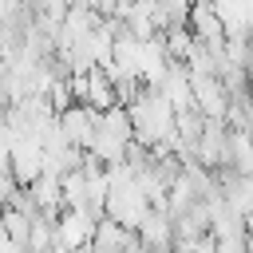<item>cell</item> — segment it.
Segmentation results:
<instances>
[{
  "mask_svg": "<svg viewBox=\"0 0 253 253\" xmlns=\"http://www.w3.org/2000/svg\"><path fill=\"white\" fill-rule=\"evenodd\" d=\"M59 130H63L67 142L87 150L95 142V130H99V111L87 107V103H71L67 111H59Z\"/></svg>",
  "mask_w": 253,
  "mask_h": 253,
  "instance_id": "3",
  "label": "cell"
},
{
  "mask_svg": "<svg viewBox=\"0 0 253 253\" xmlns=\"http://www.w3.org/2000/svg\"><path fill=\"white\" fill-rule=\"evenodd\" d=\"M190 28H194L198 40H225V28H221V20H217L210 0H194L190 4Z\"/></svg>",
  "mask_w": 253,
  "mask_h": 253,
  "instance_id": "7",
  "label": "cell"
},
{
  "mask_svg": "<svg viewBox=\"0 0 253 253\" xmlns=\"http://www.w3.org/2000/svg\"><path fill=\"white\" fill-rule=\"evenodd\" d=\"M194 158L210 170L229 166V123L225 119H206V126L194 142Z\"/></svg>",
  "mask_w": 253,
  "mask_h": 253,
  "instance_id": "1",
  "label": "cell"
},
{
  "mask_svg": "<svg viewBox=\"0 0 253 253\" xmlns=\"http://www.w3.org/2000/svg\"><path fill=\"white\" fill-rule=\"evenodd\" d=\"M95 12H103V16H115V8H119V0H87Z\"/></svg>",
  "mask_w": 253,
  "mask_h": 253,
  "instance_id": "10",
  "label": "cell"
},
{
  "mask_svg": "<svg viewBox=\"0 0 253 253\" xmlns=\"http://www.w3.org/2000/svg\"><path fill=\"white\" fill-rule=\"evenodd\" d=\"M138 233L134 229H126L123 221H115V217H99L95 221V237H91V253H123L130 241H134Z\"/></svg>",
  "mask_w": 253,
  "mask_h": 253,
  "instance_id": "5",
  "label": "cell"
},
{
  "mask_svg": "<svg viewBox=\"0 0 253 253\" xmlns=\"http://www.w3.org/2000/svg\"><path fill=\"white\" fill-rule=\"evenodd\" d=\"M134 233H138V241H142L146 249H154V253H174V217H170V210L150 206V213L142 217V225H138Z\"/></svg>",
  "mask_w": 253,
  "mask_h": 253,
  "instance_id": "4",
  "label": "cell"
},
{
  "mask_svg": "<svg viewBox=\"0 0 253 253\" xmlns=\"http://www.w3.org/2000/svg\"><path fill=\"white\" fill-rule=\"evenodd\" d=\"M0 229L12 237V241H20L24 249H28V233H32V213H24L20 206H0Z\"/></svg>",
  "mask_w": 253,
  "mask_h": 253,
  "instance_id": "9",
  "label": "cell"
},
{
  "mask_svg": "<svg viewBox=\"0 0 253 253\" xmlns=\"http://www.w3.org/2000/svg\"><path fill=\"white\" fill-rule=\"evenodd\" d=\"M190 87H194V103L206 119H225L229 111V91L221 83V75H198L190 71Z\"/></svg>",
  "mask_w": 253,
  "mask_h": 253,
  "instance_id": "2",
  "label": "cell"
},
{
  "mask_svg": "<svg viewBox=\"0 0 253 253\" xmlns=\"http://www.w3.org/2000/svg\"><path fill=\"white\" fill-rule=\"evenodd\" d=\"M162 43H166V55L170 59H190V51H194V43H198V36H194V28L190 24H174V28H166L162 32Z\"/></svg>",
  "mask_w": 253,
  "mask_h": 253,
  "instance_id": "8",
  "label": "cell"
},
{
  "mask_svg": "<svg viewBox=\"0 0 253 253\" xmlns=\"http://www.w3.org/2000/svg\"><path fill=\"white\" fill-rule=\"evenodd\" d=\"M119 103V91H115V79H111V71L107 67H91L87 71V107H95V111H107V107H115Z\"/></svg>",
  "mask_w": 253,
  "mask_h": 253,
  "instance_id": "6",
  "label": "cell"
}]
</instances>
